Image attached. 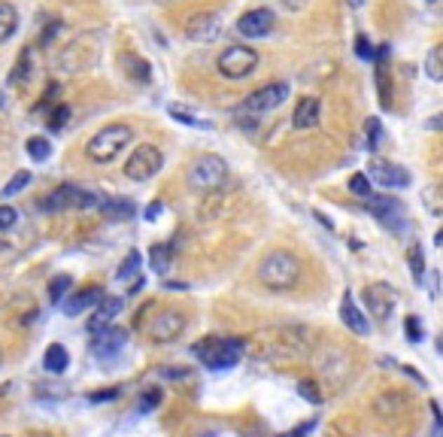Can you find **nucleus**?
Segmentation results:
<instances>
[{"instance_id":"423d86ee","label":"nucleus","mask_w":443,"mask_h":437,"mask_svg":"<svg viewBox=\"0 0 443 437\" xmlns=\"http://www.w3.org/2000/svg\"><path fill=\"white\" fill-rule=\"evenodd\" d=\"M255 67H258V52L252 49V46H228L216 61V70L225 79H243Z\"/></svg>"},{"instance_id":"f3484780","label":"nucleus","mask_w":443,"mask_h":437,"mask_svg":"<svg viewBox=\"0 0 443 437\" xmlns=\"http://www.w3.org/2000/svg\"><path fill=\"white\" fill-rule=\"evenodd\" d=\"M319 116H322V100L307 95V97H301L298 104H294L292 125L298 127V131H307V127H316L319 125Z\"/></svg>"},{"instance_id":"20e7f679","label":"nucleus","mask_w":443,"mask_h":437,"mask_svg":"<svg viewBox=\"0 0 443 437\" xmlns=\"http://www.w3.org/2000/svg\"><path fill=\"white\" fill-rule=\"evenodd\" d=\"M189 186L198 191H216L222 182L228 179V164L219 158V155H198L189 167Z\"/></svg>"},{"instance_id":"c756f323","label":"nucleus","mask_w":443,"mask_h":437,"mask_svg":"<svg viewBox=\"0 0 443 437\" xmlns=\"http://www.w3.org/2000/svg\"><path fill=\"white\" fill-rule=\"evenodd\" d=\"M25 152L31 155L34 161H46L52 155V143L46 140V137H31V140L25 143Z\"/></svg>"},{"instance_id":"473e14b6","label":"nucleus","mask_w":443,"mask_h":437,"mask_svg":"<svg viewBox=\"0 0 443 437\" xmlns=\"http://www.w3.org/2000/svg\"><path fill=\"white\" fill-rule=\"evenodd\" d=\"M27 182H31V170H15L13 176H9V182L4 186V191H0V195H4V197H13V195H18L22 188H27Z\"/></svg>"},{"instance_id":"f8f14e48","label":"nucleus","mask_w":443,"mask_h":437,"mask_svg":"<svg viewBox=\"0 0 443 437\" xmlns=\"http://www.w3.org/2000/svg\"><path fill=\"white\" fill-rule=\"evenodd\" d=\"M367 200V209L380 218V222L386 228H395V231H401L404 228V207H401V200L398 197H392V195H371V197H364Z\"/></svg>"},{"instance_id":"de8ad7c7","label":"nucleus","mask_w":443,"mask_h":437,"mask_svg":"<svg viewBox=\"0 0 443 437\" xmlns=\"http://www.w3.org/2000/svg\"><path fill=\"white\" fill-rule=\"evenodd\" d=\"M307 431H313V422H304V425L298 428V431H289V434H282V437H304Z\"/></svg>"},{"instance_id":"aec40b11","label":"nucleus","mask_w":443,"mask_h":437,"mask_svg":"<svg viewBox=\"0 0 443 437\" xmlns=\"http://www.w3.org/2000/svg\"><path fill=\"white\" fill-rule=\"evenodd\" d=\"M100 213H104V218H109V222H125V218H131L137 213L134 200H122V197H100Z\"/></svg>"},{"instance_id":"c03bdc74","label":"nucleus","mask_w":443,"mask_h":437,"mask_svg":"<svg viewBox=\"0 0 443 437\" xmlns=\"http://www.w3.org/2000/svg\"><path fill=\"white\" fill-rule=\"evenodd\" d=\"M431 410H435V437H443V410L437 401H431Z\"/></svg>"},{"instance_id":"7ed1b4c3","label":"nucleus","mask_w":443,"mask_h":437,"mask_svg":"<svg viewBox=\"0 0 443 437\" xmlns=\"http://www.w3.org/2000/svg\"><path fill=\"white\" fill-rule=\"evenodd\" d=\"M131 140H134L131 125H125V122L107 125L86 143V155L95 164H109V161H116L118 155L125 152V146H131Z\"/></svg>"},{"instance_id":"39448f33","label":"nucleus","mask_w":443,"mask_h":437,"mask_svg":"<svg viewBox=\"0 0 443 437\" xmlns=\"http://www.w3.org/2000/svg\"><path fill=\"white\" fill-rule=\"evenodd\" d=\"M164 167V155L158 146L152 143H140L134 146V152L125 161V176L131 182H149L152 176H158V170Z\"/></svg>"},{"instance_id":"e433bc0d","label":"nucleus","mask_w":443,"mask_h":437,"mask_svg":"<svg viewBox=\"0 0 443 437\" xmlns=\"http://www.w3.org/2000/svg\"><path fill=\"white\" fill-rule=\"evenodd\" d=\"M18 222V209L9 204H0V231H13Z\"/></svg>"},{"instance_id":"a19ab883","label":"nucleus","mask_w":443,"mask_h":437,"mask_svg":"<svg viewBox=\"0 0 443 437\" xmlns=\"http://www.w3.org/2000/svg\"><path fill=\"white\" fill-rule=\"evenodd\" d=\"M161 404V391H146V395L140 398V404H137V413H149L152 407Z\"/></svg>"},{"instance_id":"bb28decb","label":"nucleus","mask_w":443,"mask_h":437,"mask_svg":"<svg viewBox=\"0 0 443 437\" xmlns=\"http://www.w3.org/2000/svg\"><path fill=\"white\" fill-rule=\"evenodd\" d=\"M70 289H73V277H70V273H58V277H52V282H49V300H52V304H64V298H67Z\"/></svg>"},{"instance_id":"9d476101","label":"nucleus","mask_w":443,"mask_h":437,"mask_svg":"<svg viewBox=\"0 0 443 437\" xmlns=\"http://www.w3.org/2000/svg\"><path fill=\"white\" fill-rule=\"evenodd\" d=\"M364 304H367V313L376 316V319H389L395 304H398V295H395V289L389 282H371V286L364 289Z\"/></svg>"},{"instance_id":"c9c22d12","label":"nucleus","mask_w":443,"mask_h":437,"mask_svg":"<svg viewBox=\"0 0 443 437\" xmlns=\"http://www.w3.org/2000/svg\"><path fill=\"white\" fill-rule=\"evenodd\" d=\"M404 334H407L410 343H419L422 337H425V328H422L419 316H407V319H404Z\"/></svg>"},{"instance_id":"cd10ccee","label":"nucleus","mask_w":443,"mask_h":437,"mask_svg":"<svg viewBox=\"0 0 443 437\" xmlns=\"http://www.w3.org/2000/svg\"><path fill=\"white\" fill-rule=\"evenodd\" d=\"M168 113H170V118H177V122H182V125H189V127H204V131H213V122H204V118H198L195 113H189L186 106H168Z\"/></svg>"},{"instance_id":"4be33fe9","label":"nucleus","mask_w":443,"mask_h":437,"mask_svg":"<svg viewBox=\"0 0 443 437\" xmlns=\"http://www.w3.org/2000/svg\"><path fill=\"white\" fill-rule=\"evenodd\" d=\"M170 255H173V246H168V243H155L152 249H149V268L164 277V273L170 270Z\"/></svg>"},{"instance_id":"ea45409f","label":"nucleus","mask_w":443,"mask_h":437,"mask_svg":"<svg viewBox=\"0 0 443 437\" xmlns=\"http://www.w3.org/2000/svg\"><path fill=\"white\" fill-rule=\"evenodd\" d=\"M376 88H380L383 109H392V91H389V85H386V70H376Z\"/></svg>"},{"instance_id":"ddd939ff","label":"nucleus","mask_w":443,"mask_h":437,"mask_svg":"<svg viewBox=\"0 0 443 437\" xmlns=\"http://www.w3.org/2000/svg\"><path fill=\"white\" fill-rule=\"evenodd\" d=\"M149 337L155 343H170L173 337H179L182 331H186V316L177 313V310H168V313H158L149 322Z\"/></svg>"},{"instance_id":"09e8293b","label":"nucleus","mask_w":443,"mask_h":437,"mask_svg":"<svg viewBox=\"0 0 443 437\" xmlns=\"http://www.w3.org/2000/svg\"><path fill=\"white\" fill-rule=\"evenodd\" d=\"M435 243H437V246H443V231H437V234H435Z\"/></svg>"},{"instance_id":"8fccbe9b","label":"nucleus","mask_w":443,"mask_h":437,"mask_svg":"<svg viewBox=\"0 0 443 437\" xmlns=\"http://www.w3.org/2000/svg\"><path fill=\"white\" fill-rule=\"evenodd\" d=\"M349 4H353V6H362V0H349Z\"/></svg>"},{"instance_id":"49530a36","label":"nucleus","mask_w":443,"mask_h":437,"mask_svg":"<svg viewBox=\"0 0 443 437\" xmlns=\"http://www.w3.org/2000/svg\"><path fill=\"white\" fill-rule=\"evenodd\" d=\"M428 127H431V131H443V113L431 116V118H428Z\"/></svg>"},{"instance_id":"6e6552de","label":"nucleus","mask_w":443,"mask_h":437,"mask_svg":"<svg viewBox=\"0 0 443 437\" xmlns=\"http://www.w3.org/2000/svg\"><path fill=\"white\" fill-rule=\"evenodd\" d=\"M125 343H128V331H125V328L107 325V328H100V331H95L91 352H95L100 361H113V359H118V352L125 349Z\"/></svg>"},{"instance_id":"1a4fd4ad","label":"nucleus","mask_w":443,"mask_h":437,"mask_svg":"<svg viewBox=\"0 0 443 437\" xmlns=\"http://www.w3.org/2000/svg\"><path fill=\"white\" fill-rule=\"evenodd\" d=\"M289 97V85L285 82H267V85L255 88L252 95L243 100L246 113H267V109H276L282 100Z\"/></svg>"},{"instance_id":"a18cd8bd","label":"nucleus","mask_w":443,"mask_h":437,"mask_svg":"<svg viewBox=\"0 0 443 437\" xmlns=\"http://www.w3.org/2000/svg\"><path fill=\"white\" fill-rule=\"evenodd\" d=\"M440 295V273L431 270L428 273V298H437Z\"/></svg>"},{"instance_id":"5701e85b","label":"nucleus","mask_w":443,"mask_h":437,"mask_svg":"<svg viewBox=\"0 0 443 437\" xmlns=\"http://www.w3.org/2000/svg\"><path fill=\"white\" fill-rule=\"evenodd\" d=\"M122 64H125V70L131 73V79H137V82H149L152 79V64L143 61L140 55H125Z\"/></svg>"},{"instance_id":"2f4dec72","label":"nucleus","mask_w":443,"mask_h":437,"mask_svg":"<svg viewBox=\"0 0 443 437\" xmlns=\"http://www.w3.org/2000/svg\"><path fill=\"white\" fill-rule=\"evenodd\" d=\"M349 191H353L355 197H371L374 195V186H371V176H367V173H353V176H349Z\"/></svg>"},{"instance_id":"f704fd0d","label":"nucleus","mask_w":443,"mask_h":437,"mask_svg":"<svg viewBox=\"0 0 443 437\" xmlns=\"http://www.w3.org/2000/svg\"><path fill=\"white\" fill-rule=\"evenodd\" d=\"M367 149L376 152L380 149V143H383V125H380V118H367Z\"/></svg>"},{"instance_id":"79ce46f5","label":"nucleus","mask_w":443,"mask_h":437,"mask_svg":"<svg viewBox=\"0 0 443 437\" xmlns=\"http://www.w3.org/2000/svg\"><path fill=\"white\" fill-rule=\"evenodd\" d=\"M118 398V389H107V391H91L88 401L91 404H100V401H116Z\"/></svg>"},{"instance_id":"4468645a","label":"nucleus","mask_w":443,"mask_h":437,"mask_svg":"<svg viewBox=\"0 0 443 437\" xmlns=\"http://www.w3.org/2000/svg\"><path fill=\"white\" fill-rule=\"evenodd\" d=\"M237 31L243 34L246 40H261V36H267L273 31V13L264 6L249 9V13H243L237 18Z\"/></svg>"},{"instance_id":"3c124183","label":"nucleus","mask_w":443,"mask_h":437,"mask_svg":"<svg viewBox=\"0 0 443 437\" xmlns=\"http://www.w3.org/2000/svg\"><path fill=\"white\" fill-rule=\"evenodd\" d=\"M0 437H6V434H0Z\"/></svg>"},{"instance_id":"603ef678","label":"nucleus","mask_w":443,"mask_h":437,"mask_svg":"<svg viewBox=\"0 0 443 437\" xmlns=\"http://www.w3.org/2000/svg\"><path fill=\"white\" fill-rule=\"evenodd\" d=\"M428 4H431V0H428Z\"/></svg>"},{"instance_id":"9b49d317","label":"nucleus","mask_w":443,"mask_h":437,"mask_svg":"<svg viewBox=\"0 0 443 437\" xmlns=\"http://www.w3.org/2000/svg\"><path fill=\"white\" fill-rule=\"evenodd\" d=\"M367 176H371V182H380L383 188H407L410 186V173L401 164H392L383 158L367 161Z\"/></svg>"},{"instance_id":"a211bd4d","label":"nucleus","mask_w":443,"mask_h":437,"mask_svg":"<svg viewBox=\"0 0 443 437\" xmlns=\"http://www.w3.org/2000/svg\"><path fill=\"white\" fill-rule=\"evenodd\" d=\"M122 298H109V295H104L95 304V316L88 319V331L95 334V331H100V328H107V325H113L116 322V316L122 313Z\"/></svg>"},{"instance_id":"7c9ffc66","label":"nucleus","mask_w":443,"mask_h":437,"mask_svg":"<svg viewBox=\"0 0 443 437\" xmlns=\"http://www.w3.org/2000/svg\"><path fill=\"white\" fill-rule=\"evenodd\" d=\"M407 261H410V273H413V279H425V255H422V246L419 243H413L410 246V252H407Z\"/></svg>"},{"instance_id":"72a5a7b5","label":"nucleus","mask_w":443,"mask_h":437,"mask_svg":"<svg viewBox=\"0 0 443 437\" xmlns=\"http://www.w3.org/2000/svg\"><path fill=\"white\" fill-rule=\"evenodd\" d=\"M67 118H70V106H64V104H58L49 113V118H46V127H49L52 134H58V131H64V125H67Z\"/></svg>"},{"instance_id":"6ab92c4d","label":"nucleus","mask_w":443,"mask_h":437,"mask_svg":"<svg viewBox=\"0 0 443 437\" xmlns=\"http://www.w3.org/2000/svg\"><path fill=\"white\" fill-rule=\"evenodd\" d=\"M100 298H104V289H97V286H86L82 291H73V295L64 300V316H79V313H86V310L95 307Z\"/></svg>"},{"instance_id":"c85d7f7f","label":"nucleus","mask_w":443,"mask_h":437,"mask_svg":"<svg viewBox=\"0 0 443 437\" xmlns=\"http://www.w3.org/2000/svg\"><path fill=\"white\" fill-rule=\"evenodd\" d=\"M140 264H143V255L137 252V249H131L128 252V258L118 264V270H116V279L118 282H125V279H131V277H137L140 273Z\"/></svg>"},{"instance_id":"dca6fc26","label":"nucleus","mask_w":443,"mask_h":437,"mask_svg":"<svg viewBox=\"0 0 443 437\" xmlns=\"http://www.w3.org/2000/svg\"><path fill=\"white\" fill-rule=\"evenodd\" d=\"M340 319H343V325H346L353 334H358V337L371 334V322H367V316L362 313V310H358L355 298L349 295V291H343V300H340Z\"/></svg>"},{"instance_id":"393cba45","label":"nucleus","mask_w":443,"mask_h":437,"mask_svg":"<svg viewBox=\"0 0 443 437\" xmlns=\"http://www.w3.org/2000/svg\"><path fill=\"white\" fill-rule=\"evenodd\" d=\"M425 73H428V79L443 82V43H437V46H431V49H428V55H425Z\"/></svg>"},{"instance_id":"f03ea898","label":"nucleus","mask_w":443,"mask_h":437,"mask_svg":"<svg viewBox=\"0 0 443 437\" xmlns=\"http://www.w3.org/2000/svg\"><path fill=\"white\" fill-rule=\"evenodd\" d=\"M301 277V261L289 249H271L258 264V279L271 291H289Z\"/></svg>"},{"instance_id":"a878e982","label":"nucleus","mask_w":443,"mask_h":437,"mask_svg":"<svg viewBox=\"0 0 443 437\" xmlns=\"http://www.w3.org/2000/svg\"><path fill=\"white\" fill-rule=\"evenodd\" d=\"M31 79V49H25L18 55V61L9 70V85H22V82Z\"/></svg>"},{"instance_id":"2eb2a0df","label":"nucleus","mask_w":443,"mask_h":437,"mask_svg":"<svg viewBox=\"0 0 443 437\" xmlns=\"http://www.w3.org/2000/svg\"><path fill=\"white\" fill-rule=\"evenodd\" d=\"M219 31H222V15L213 13V9H207V13H195V15L189 18V25H186L189 40H195V43L216 40Z\"/></svg>"},{"instance_id":"4c0bfd02","label":"nucleus","mask_w":443,"mask_h":437,"mask_svg":"<svg viewBox=\"0 0 443 437\" xmlns=\"http://www.w3.org/2000/svg\"><path fill=\"white\" fill-rule=\"evenodd\" d=\"M355 55H358V58H362V61H374V58H376V52H374V43L367 40L364 34H358V36H355Z\"/></svg>"},{"instance_id":"412c9836","label":"nucleus","mask_w":443,"mask_h":437,"mask_svg":"<svg viewBox=\"0 0 443 437\" xmlns=\"http://www.w3.org/2000/svg\"><path fill=\"white\" fill-rule=\"evenodd\" d=\"M67 364H70V355H67V349H64L61 343H52L49 349H46L43 368L49 373H64V370H67Z\"/></svg>"},{"instance_id":"f257e3e1","label":"nucleus","mask_w":443,"mask_h":437,"mask_svg":"<svg viewBox=\"0 0 443 437\" xmlns=\"http://www.w3.org/2000/svg\"><path fill=\"white\" fill-rule=\"evenodd\" d=\"M246 340L243 337H204L191 346V355L210 370H228L243 359Z\"/></svg>"},{"instance_id":"b1692460","label":"nucleus","mask_w":443,"mask_h":437,"mask_svg":"<svg viewBox=\"0 0 443 437\" xmlns=\"http://www.w3.org/2000/svg\"><path fill=\"white\" fill-rule=\"evenodd\" d=\"M18 31V13L13 4H0V43H6L9 36Z\"/></svg>"},{"instance_id":"0eeeda50","label":"nucleus","mask_w":443,"mask_h":437,"mask_svg":"<svg viewBox=\"0 0 443 437\" xmlns=\"http://www.w3.org/2000/svg\"><path fill=\"white\" fill-rule=\"evenodd\" d=\"M100 197L91 195L88 188H79L73 182H64L52 191L49 197L43 200V209H52V213H61V209H88V207H97Z\"/></svg>"},{"instance_id":"37998d69","label":"nucleus","mask_w":443,"mask_h":437,"mask_svg":"<svg viewBox=\"0 0 443 437\" xmlns=\"http://www.w3.org/2000/svg\"><path fill=\"white\" fill-rule=\"evenodd\" d=\"M161 213H164V204H161V200H152V204L146 207L143 216H146V222H155V218H158Z\"/></svg>"},{"instance_id":"58836bf2","label":"nucleus","mask_w":443,"mask_h":437,"mask_svg":"<svg viewBox=\"0 0 443 437\" xmlns=\"http://www.w3.org/2000/svg\"><path fill=\"white\" fill-rule=\"evenodd\" d=\"M298 395H301L304 401H310V404H322V391L313 386L310 380H301V382H298Z\"/></svg>"}]
</instances>
